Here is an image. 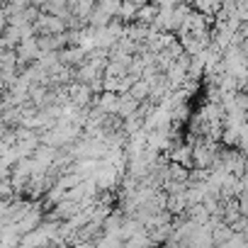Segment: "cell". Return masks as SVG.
Listing matches in <instances>:
<instances>
[{
    "instance_id": "6da1fadb",
    "label": "cell",
    "mask_w": 248,
    "mask_h": 248,
    "mask_svg": "<svg viewBox=\"0 0 248 248\" xmlns=\"http://www.w3.org/2000/svg\"><path fill=\"white\" fill-rule=\"evenodd\" d=\"M93 178H95L100 192H112V190H117V187L122 185V178H124V175H122L114 166H107V163L100 161V168H97V173H95Z\"/></svg>"
},
{
    "instance_id": "3957f363",
    "label": "cell",
    "mask_w": 248,
    "mask_h": 248,
    "mask_svg": "<svg viewBox=\"0 0 248 248\" xmlns=\"http://www.w3.org/2000/svg\"><path fill=\"white\" fill-rule=\"evenodd\" d=\"M68 8H71V15L73 17L88 22V17L93 15V10L97 8V3H93V0H78V3H68Z\"/></svg>"
},
{
    "instance_id": "277c9868",
    "label": "cell",
    "mask_w": 248,
    "mask_h": 248,
    "mask_svg": "<svg viewBox=\"0 0 248 248\" xmlns=\"http://www.w3.org/2000/svg\"><path fill=\"white\" fill-rule=\"evenodd\" d=\"M151 90H154V88H151L146 80H137V85L132 88L129 95H132L137 102H146V100H151Z\"/></svg>"
},
{
    "instance_id": "8992f818",
    "label": "cell",
    "mask_w": 248,
    "mask_h": 248,
    "mask_svg": "<svg viewBox=\"0 0 248 248\" xmlns=\"http://www.w3.org/2000/svg\"><path fill=\"white\" fill-rule=\"evenodd\" d=\"M49 248H71L68 243H59V246H49Z\"/></svg>"
},
{
    "instance_id": "5b68a950",
    "label": "cell",
    "mask_w": 248,
    "mask_h": 248,
    "mask_svg": "<svg viewBox=\"0 0 248 248\" xmlns=\"http://www.w3.org/2000/svg\"><path fill=\"white\" fill-rule=\"evenodd\" d=\"M238 207H241V217H246V219H248V195L238 197Z\"/></svg>"
},
{
    "instance_id": "7a4b0ae2",
    "label": "cell",
    "mask_w": 248,
    "mask_h": 248,
    "mask_svg": "<svg viewBox=\"0 0 248 248\" xmlns=\"http://www.w3.org/2000/svg\"><path fill=\"white\" fill-rule=\"evenodd\" d=\"M139 107H141V102H137L132 95H119V119H129V117H134L137 112H139Z\"/></svg>"
}]
</instances>
